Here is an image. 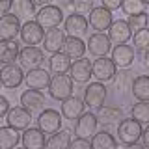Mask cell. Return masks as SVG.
Listing matches in <instances>:
<instances>
[{
    "mask_svg": "<svg viewBox=\"0 0 149 149\" xmlns=\"http://www.w3.org/2000/svg\"><path fill=\"white\" fill-rule=\"evenodd\" d=\"M106 32H108V37H110L112 45H123L132 37V30H130L129 22L121 21V19L119 21H112V24Z\"/></svg>",
    "mask_w": 149,
    "mask_h": 149,
    "instance_id": "ac0fdd59",
    "label": "cell"
},
{
    "mask_svg": "<svg viewBox=\"0 0 149 149\" xmlns=\"http://www.w3.org/2000/svg\"><path fill=\"white\" fill-rule=\"evenodd\" d=\"M62 50L71 60H78V58H82V56L86 54L88 45L84 43L82 37H78V36H67V37H65V41H63Z\"/></svg>",
    "mask_w": 149,
    "mask_h": 149,
    "instance_id": "603a6c76",
    "label": "cell"
},
{
    "mask_svg": "<svg viewBox=\"0 0 149 149\" xmlns=\"http://www.w3.org/2000/svg\"><path fill=\"white\" fill-rule=\"evenodd\" d=\"M112 60H114V63L118 65L119 69H129L130 65L134 63V47L132 45H114V49H112Z\"/></svg>",
    "mask_w": 149,
    "mask_h": 149,
    "instance_id": "ffe728a7",
    "label": "cell"
},
{
    "mask_svg": "<svg viewBox=\"0 0 149 149\" xmlns=\"http://www.w3.org/2000/svg\"><path fill=\"white\" fill-rule=\"evenodd\" d=\"M142 123L134 118H123L118 123V142L123 146H138L142 140Z\"/></svg>",
    "mask_w": 149,
    "mask_h": 149,
    "instance_id": "6da1fadb",
    "label": "cell"
},
{
    "mask_svg": "<svg viewBox=\"0 0 149 149\" xmlns=\"http://www.w3.org/2000/svg\"><path fill=\"white\" fill-rule=\"evenodd\" d=\"M143 2H146V4H147V6H149V0H143Z\"/></svg>",
    "mask_w": 149,
    "mask_h": 149,
    "instance_id": "f6af8a7d",
    "label": "cell"
},
{
    "mask_svg": "<svg viewBox=\"0 0 149 149\" xmlns=\"http://www.w3.org/2000/svg\"><path fill=\"white\" fill-rule=\"evenodd\" d=\"M6 121L8 125H11V127H15L19 130H24L30 127L32 123V112L24 108V106H13V108H9L8 116H6Z\"/></svg>",
    "mask_w": 149,
    "mask_h": 149,
    "instance_id": "4fadbf2b",
    "label": "cell"
},
{
    "mask_svg": "<svg viewBox=\"0 0 149 149\" xmlns=\"http://www.w3.org/2000/svg\"><path fill=\"white\" fill-rule=\"evenodd\" d=\"M21 142H22V146L28 147V149H39V147H45V146H47L45 132H43L39 127H37V129H34V127L24 129Z\"/></svg>",
    "mask_w": 149,
    "mask_h": 149,
    "instance_id": "d4e9b609",
    "label": "cell"
},
{
    "mask_svg": "<svg viewBox=\"0 0 149 149\" xmlns=\"http://www.w3.org/2000/svg\"><path fill=\"white\" fill-rule=\"evenodd\" d=\"M0 82L4 88H9V90H15L21 86L24 82V71H22L21 63H4L0 69Z\"/></svg>",
    "mask_w": 149,
    "mask_h": 149,
    "instance_id": "8992f818",
    "label": "cell"
},
{
    "mask_svg": "<svg viewBox=\"0 0 149 149\" xmlns=\"http://www.w3.org/2000/svg\"><path fill=\"white\" fill-rule=\"evenodd\" d=\"M43 62H45V50L39 49L37 45H26L19 52V63H21L22 69L41 67Z\"/></svg>",
    "mask_w": 149,
    "mask_h": 149,
    "instance_id": "52a82bcc",
    "label": "cell"
},
{
    "mask_svg": "<svg viewBox=\"0 0 149 149\" xmlns=\"http://www.w3.org/2000/svg\"><path fill=\"white\" fill-rule=\"evenodd\" d=\"M147 4L143 0H121V11L125 15H136V13L146 11Z\"/></svg>",
    "mask_w": 149,
    "mask_h": 149,
    "instance_id": "e575fe53",
    "label": "cell"
},
{
    "mask_svg": "<svg viewBox=\"0 0 149 149\" xmlns=\"http://www.w3.org/2000/svg\"><path fill=\"white\" fill-rule=\"evenodd\" d=\"M84 108H86L84 99H80V97H77V95H69L67 99L62 101V116H63V119H69V121L78 119L84 114Z\"/></svg>",
    "mask_w": 149,
    "mask_h": 149,
    "instance_id": "44dd1931",
    "label": "cell"
},
{
    "mask_svg": "<svg viewBox=\"0 0 149 149\" xmlns=\"http://www.w3.org/2000/svg\"><path fill=\"white\" fill-rule=\"evenodd\" d=\"M62 121H63L62 112H58L54 108H45V110H41L39 118H37V127L45 134H52L62 129Z\"/></svg>",
    "mask_w": 149,
    "mask_h": 149,
    "instance_id": "ba28073f",
    "label": "cell"
},
{
    "mask_svg": "<svg viewBox=\"0 0 149 149\" xmlns=\"http://www.w3.org/2000/svg\"><path fill=\"white\" fill-rule=\"evenodd\" d=\"M125 118V112L121 106H108V104H101L97 108V119L102 125H114L119 123Z\"/></svg>",
    "mask_w": 149,
    "mask_h": 149,
    "instance_id": "7402d4cb",
    "label": "cell"
},
{
    "mask_svg": "<svg viewBox=\"0 0 149 149\" xmlns=\"http://www.w3.org/2000/svg\"><path fill=\"white\" fill-rule=\"evenodd\" d=\"M21 41L24 45H41L45 37V28L37 21H24V24L21 26Z\"/></svg>",
    "mask_w": 149,
    "mask_h": 149,
    "instance_id": "9c48e42d",
    "label": "cell"
},
{
    "mask_svg": "<svg viewBox=\"0 0 149 149\" xmlns=\"http://www.w3.org/2000/svg\"><path fill=\"white\" fill-rule=\"evenodd\" d=\"M71 147L73 149H90L91 147V140L90 138H82V136H74V140H71Z\"/></svg>",
    "mask_w": 149,
    "mask_h": 149,
    "instance_id": "74e56055",
    "label": "cell"
},
{
    "mask_svg": "<svg viewBox=\"0 0 149 149\" xmlns=\"http://www.w3.org/2000/svg\"><path fill=\"white\" fill-rule=\"evenodd\" d=\"M19 52H21V47H19L17 39H2L0 37V63H13L15 60H19Z\"/></svg>",
    "mask_w": 149,
    "mask_h": 149,
    "instance_id": "484cf974",
    "label": "cell"
},
{
    "mask_svg": "<svg viewBox=\"0 0 149 149\" xmlns=\"http://www.w3.org/2000/svg\"><path fill=\"white\" fill-rule=\"evenodd\" d=\"M9 108H11V104H9L8 97L0 95V119H2V118H6V116H8V112H9Z\"/></svg>",
    "mask_w": 149,
    "mask_h": 149,
    "instance_id": "f35d334b",
    "label": "cell"
},
{
    "mask_svg": "<svg viewBox=\"0 0 149 149\" xmlns=\"http://www.w3.org/2000/svg\"><path fill=\"white\" fill-rule=\"evenodd\" d=\"M86 45H88L90 54L95 56V58L106 56L108 52H112V41H110L108 34H104V32H95V34H91L88 37Z\"/></svg>",
    "mask_w": 149,
    "mask_h": 149,
    "instance_id": "30bf717a",
    "label": "cell"
},
{
    "mask_svg": "<svg viewBox=\"0 0 149 149\" xmlns=\"http://www.w3.org/2000/svg\"><path fill=\"white\" fill-rule=\"evenodd\" d=\"M106 95H108V91H106L104 82L95 80V82H90V84L86 86V90H84V97H82V99H84V104H86L88 108L97 110L101 104H104Z\"/></svg>",
    "mask_w": 149,
    "mask_h": 149,
    "instance_id": "5b68a950",
    "label": "cell"
},
{
    "mask_svg": "<svg viewBox=\"0 0 149 149\" xmlns=\"http://www.w3.org/2000/svg\"><path fill=\"white\" fill-rule=\"evenodd\" d=\"M21 19L13 13L0 15V37L2 39H15L21 34Z\"/></svg>",
    "mask_w": 149,
    "mask_h": 149,
    "instance_id": "d6986e66",
    "label": "cell"
},
{
    "mask_svg": "<svg viewBox=\"0 0 149 149\" xmlns=\"http://www.w3.org/2000/svg\"><path fill=\"white\" fill-rule=\"evenodd\" d=\"M88 26H90V22H88L86 15H82V13H69L63 21V30L67 36L80 37L88 32Z\"/></svg>",
    "mask_w": 149,
    "mask_h": 149,
    "instance_id": "9a60e30c",
    "label": "cell"
},
{
    "mask_svg": "<svg viewBox=\"0 0 149 149\" xmlns=\"http://www.w3.org/2000/svg\"><path fill=\"white\" fill-rule=\"evenodd\" d=\"M71 63H73V60L69 58V56L65 54L63 50H60V52L50 54V58H49V71L52 73V74L69 73V69H71Z\"/></svg>",
    "mask_w": 149,
    "mask_h": 149,
    "instance_id": "4316f807",
    "label": "cell"
},
{
    "mask_svg": "<svg viewBox=\"0 0 149 149\" xmlns=\"http://www.w3.org/2000/svg\"><path fill=\"white\" fill-rule=\"evenodd\" d=\"M132 45H134V49H138V50H149V28H142V30H138V32H134L132 34Z\"/></svg>",
    "mask_w": 149,
    "mask_h": 149,
    "instance_id": "d590c367",
    "label": "cell"
},
{
    "mask_svg": "<svg viewBox=\"0 0 149 149\" xmlns=\"http://www.w3.org/2000/svg\"><path fill=\"white\" fill-rule=\"evenodd\" d=\"M142 143L146 147H149V123H147V127L143 129V132H142Z\"/></svg>",
    "mask_w": 149,
    "mask_h": 149,
    "instance_id": "b9f144b4",
    "label": "cell"
},
{
    "mask_svg": "<svg viewBox=\"0 0 149 149\" xmlns=\"http://www.w3.org/2000/svg\"><path fill=\"white\" fill-rule=\"evenodd\" d=\"M130 118L140 123H149V101H138L130 106Z\"/></svg>",
    "mask_w": 149,
    "mask_h": 149,
    "instance_id": "d6a6232c",
    "label": "cell"
},
{
    "mask_svg": "<svg viewBox=\"0 0 149 149\" xmlns=\"http://www.w3.org/2000/svg\"><path fill=\"white\" fill-rule=\"evenodd\" d=\"M132 73H129L127 69H121L119 73H116L114 77V82H116V90L125 93L127 90H130V86H132Z\"/></svg>",
    "mask_w": 149,
    "mask_h": 149,
    "instance_id": "836d02e7",
    "label": "cell"
},
{
    "mask_svg": "<svg viewBox=\"0 0 149 149\" xmlns=\"http://www.w3.org/2000/svg\"><path fill=\"white\" fill-rule=\"evenodd\" d=\"M47 147L50 149H67L71 147V132L67 129H60L56 132L50 134V138L47 140Z\"/></svg>",
    "mask_w": 149,
    "mask_h": 149,
    "instance_id": "1f68e13d",
    "label": "cell"
},
{
    "mask_svg": "<svg viewBox=\"0 0 149 149\" xmlns=\"http://www.w3.org/2000/svg\"><path fill=\"white\" fill-rule=\"evenodd\" d=\"M91 73L93 78L99 82H112L118 73V65L114 63V60L108 56H99L95 62H91Z\"/></svg>",
    "mask_w": 149,
    "mask_h": 149,
    "instance_id": "3957f363",
    "label": "cell"
},
{
    "mask_svg": "<svg viewBox=\"0 0 149 149\" xmlns=\"http://www.w3.org/2000/svg\"><path fill=\"white\" fill-rule=\"evenodd\" d=\"M101 2H102V6H104L106 9H110V11L121 8V0H101Z\"/></svg>",
    "mask_w": 149,
    "mask_h": 149,
    "instance_id": "ab89813d",
    "label": "cell"
},
{
    "mask_svg": "<svg viewBox=\"0 0 149 149\" xmlns=\"http://www.w3.org/2000/svg\"><path fill=\"white\" fill-rule=\"evenodd\" d=\"M11 13L21 21H30L32 17H36L34 0H11Z\"/></svg>",
    "mask_w": 149,
    "mask_h": 149,
    "instance_id": "f1b7e54d",
    "label": "cell"
},
{
    "mask_svg": "<svg viewBox=\"0 0 149 149\" xmlns=\"http://www.w3.org/2000/svg\"><path fill=\"white\" fill-rule=\"evenodd\" d=\"M22 134L19 132V129L6 125V127H0V149H11L17 147L21 143Z\"/></svg>",
    "mask_w": 149,
    "mask_h": 149,
    "instance_id": "83f0119b",
    "label": "cell"
},
{
    "mask_svg": "<svg viewBox=\"0 0 149 149\" xmlns=\"http://www.w3.org/2000/svg\"><path fill=\"white\" fill-rule=\"evenodd\" d=\"M69 77L73 78V82L77 84H88L90 82V78L93 77L91 73V62L90 60H86L82 56V58L74 60L71 63V69H69Z\"/></svg>",
    "mask_w": 149,
    "mask_h": 149,
    "instance_id": "5bb4252c",
    "label": "cell"
},
{
    "mask_svg": "<svg viewBox=\"0 0 149 149\" xmlns=\"http://www.w3.org/2000/svg\"><path fill=\"white\" fill-rule=\"evenodd\" d=\"M49 95L56 101H63L69 95H73V78L67 73L54 74L49 84Z\"/></svg>",
    "mask_w": 149,
    "mask_h": 149,
    "instance_id": "277c9868",
    "label": "cell"
},
{
    "mask_svg": "<svg viewBox=\"0 0 149 149\" xmlns=\"http://www.w3.org/2000/svg\"><path fill=\"white\" fill-rule=\"evenodd\" d=\"M11 9V0H0V15H6Z\"/></svg>",
    "mask_w": 149,
    "mask_h": 149,
    "instance_id": "60d3db41",
    "label": "cell"
},
{
    "mask_svg": "<svg viewBox=\"0 0 149 149\" xmlns=\"http://www.w3.org/2000/svg\"><path fill=\"white\" fill-rule=\"evenodd\" d=\"M50 71H47L43 67H34V69H28V73L24 74V82L28 88L32 90H49V84H50Z\"/></svg>",
    "mask_w": 149,
    "mask_h": 149,
    "instance_id": "8fae6325",
    "label": "cell"
},
{
    "mask_svg": "<svg viewBox=\"0 0 149 149\" xmlns=\"http://www.w3.org/2000/svg\"><path fill=\"white\" fill-rule=\"evenodd\" d=\"M127 22H129L130 30H132V34H134V32L142 30V28H147L149 17H147V13H146V11H142V13H136V15H129Z\"/></svg>",
    "mask_w": 149,
    "mask_h": 149,
    "instance_id": "8d00e7d4",
    "label": "cell"
},
{
    "mask_svg": "<svg viewBox=\"0 0 149 149\" xmlns=\"http://www.w3.org/2000/svg\"><path fill=\"white\" fill-rule=\"evenodd\" d=\"M97 125H99V119H97V114L93 112H84L80 118L77 119V125H74V134L82 138H90L97 132Z\"/></svg>",
    "mask_w": 149,
    "mask_h": 149,
    "instance_id": "7c38bea8",
    "label": "cell"
},
{
    "mask_svg": "<svg viewBox=\"0 0 149 149\" xmlns=\"http://www.w3.org/2000/svg\"><path fill=\"white\" fill-rule=\"evenodd\" d=\"M118 140L114 138V134H110L106 129L99 130L91 136V149H114L118 147Z\"/></svg>",
    "mask_w": 149,
    "mask_h": 149,
    "instance_id": "f546056e",
    "label": "cell"
},
{
    "mask_svg": "<svg viewBox=\"0 0 149 149\" xmlns=\"http://www.w3.org/2000/svg\"><path fill=\"white\" fill-rule=\"evenodd\" d=\"M34 4H36V6H39V8H43V6L52 4V0H34Z\"/></svg>",
    "mask_w": 149,
    "mask_h": 149,
    "instance_id": "ee69618b",
    "label": "cell"
},
{
    "mask_svg": "<svg viewBox=\"0 0 149 149\" xmlns=\"http://www.w3.org/2000/svg\"><path fill=\"white\" fill-rule=\"evenodd\" d=\"M142 63H143V67L149 71V50H146L143 52V58H142Z\"/></svg>",
    "mask_w": 149,
    "mask_h": 149,
    "instance_id": "7bdbcfd3",
    "label": "cell"
},
{
    "mask_svg": "<svg viewBox=\"0 0 149 149\" xmlns=\"http://www.w3.org/2000/svg\"><path fill=\"white\" fill-rule=\"evenodd\" d=\"M90 26L97 32H104L108 30L112 24V11L106 9L104 6H93V9L90 11V19H88Z\"/></svg>",
    "mask_w": 149,
    "mask_h": 149,
    "instance_id": "2e32d148",
    "label": "cell"
},
{
    "mask_svg": "<svg viewBox=\"0 0 149 149\" xmlns=\"http://www.w3.org/2000/svg\"><path fill=\"white\" fill-rule=\"evenodd\" d=\"M0 88H2V82H0Z\"/></svg>",
    "mask_w": 149,
    "mask_h": 149,
    "instance_id": "bcb514c9",
    "label": "cell"
},
{
    "mask_svg": "<svg viewBox=\"0 0 149 149\" xmlns=\"http://www.w3.org/2000/svg\"><path fill=\"white\" fill-rule=\"evenodd\" d=\"M130 93L138 101H149V74H140L132 80Z\"/></svg>",
    "mask_w": 149,
    "mask_h": 149,
    "instance_id": "4dcf8cb0",
    "label": "cell"
},
{
    "mask_svg": "<svg viewBox=\"0 0 149 149\" xmlns=\"http://www.w3.org/2000/svg\"><path fill=\"white\" fill-rule=\"evenodd\" d=\"M36 21L39 22L45 30H50V28H58L65 21V13L60 6L49 4V6L39 8V11L36 13Z\"/></svg>",
    "mask_w": 149,
    "mask_h": 149,
    "instance_id": "7a4b0ae2",
    "label": "cell"
},
{
    "mask_svg": "<svg viewBox=\"0 0 149 149\" xmlns=\"http://www.w3.org/2000/svg\"><path fill=\"white\" fill-rule=\"evenodd\" d=\"M21 104L24 106V108H28L30 112H36V110H43L47 101H45V95H43L41 90H32V88H28L21 95Z\"/></svg>",
    "mask_w": 149,
    "mask_h": 149,
    "instance_id": "cb8c5ba5",
    "label": "cell"
},
{
    "mask_svg": "<svg viewBox=\"0 0 149 149\" xmlns=\"http://www.w3.org/2000/svg\"><path fill=\"white\" fill-rule=\"evenodd\" d=\"M65 37H67V34H65V30H60L58 28H50V30L45 32V37H43V50L49 54H54V52H60L63 47V41Z\"/></svg>",
    "mask_w": 149,
    "mask_h": 149,
    "instance_id": "e0dca14e",
    "label": "cell"
}]
</instances>
